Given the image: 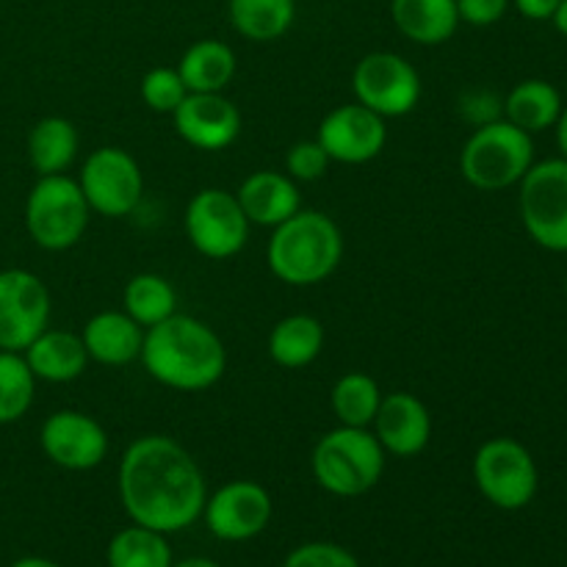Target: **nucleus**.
Returning a JSON list of instances; mask_svg holds the SVG:
<instances>
[{
    "mask_svg": "<svg viewBox=\"0 0 567 567\" xmlns=\"http://www.w3.org/2000/svg\"><path fill=\"white\" fill-rule=\"evenodd\" d=\"M138 92H142L144 105H147L150 111H155V114H175L177 105L186 100L188 89L186 83H183L177 66L175 70H172V66H155V70H150L147 75L142 78Z\"/></svg>",
    "mask_w": 567,
    "mask_h": 567,
    "instance_id": "nucleus-31",
    "label": "nucleus"
},
{
    "mask_svg": "<svg viewBox=\"0 0 567 567\" xmlns=\"http://www.w3.org/2000/svg\"><path fill=\"white\" fill-rule=\"evenodd\" d=\"M316 482L338 498L365 496L385 474V449L371 430L338 426L319 437L310 457Z\"/></svg>",
    "mask_w": 567,
    "mask_h": 567,
    "instance_id": "nucleus-4",
    "label": "nucleus"
},
{
    "mask_svg": "<svg viewBox=\"0 0 567 567\" xmlns=\"http://www.w3.org/2000/svg\"><path fill=\"white\" fill-rule=\"evenodd\" d=\"M282 567H360V563L338 543H305L288 554Z\"/></svg>",
    "mask_w": 567,
    "mask_h": 567,
    "instance_id": "nucleus-33",
    "label": "nucleus"
},
{
    "mask_svg": "<svg viewBox=\"0 0 567 567\" xmlns=\"http://www.w3.org/2000/svg\"><path fill=\"white\" fill-rule=\"evenodd\" d=\"M382 391L377 380H371L363 371H349L341 380L332 385L330 404L341 426H360V430H371L374 415L380 410Z\"/></svg>",
    "mask_w": 567,
    "mask_h": 567,
    "instance_id": "nucleus-28",
    "label": "nucleus"
},
{
    "mask_svg": "<svg viewBox=\"0 0 567 567\" xmlns=\"http://www.w3.org/2000/svg\"><path fill=\"white\" fill-rule=\"evenodd\" d=\"M330 155L319 144V138H305L297 142L286 155V175L297 183H313L321 181L330 169Z\"/></svg>",
    "mask_w": 567,
    "mask_h": 567,
    "instance_id": "nucleus-32",
    "label": "nucleus"
},
{
    "mask_svg": "<svg viewBox=\"0 0 567 567\" xmlns=\"http://www.w3.org/2000/svg\"><path fill=\"white\" fill-rule=\"evenodd\" d=\"M238 61L230 44L219 39H199L183 53L177 72L188 92H225L236 78Z\"/></svg>",
    "mask_w": 567,
    "mask_h": 567,
    "instance_id": "nucleus-23",
    "label": "nucleus"
},
{
    "mask_svg": "<svg viewBox=\"0 0 567 567\" xmlns=\"http://www.w3.org/2000/svg\"><path fill=\"white\" fill-rule=\"evenodd\" d=\"M236 199L244 214H247L249 225L271 227V230L286 219H291L297 210H302L297 181L275 169L252 172L249 177H244Z\"/></svg>",
    "mask_w": 567,
    "mask_h": 567,
    "instance_id": "nucleus-18",
    "label": "nucleus"
},
{
    "mask_svg": "<svg viewBox=\"0 0 567 567\" xmlns=\"http://www.w3.org/2000/svg\"><path fill=\"white\" fill-rule=\"evenodd\" d=\"M460 114L476 127L491 125V122L504 120V100L487 89H474L460 97Z\"/></svg>",
    "mask_w": 567,
    "mask_h": 567,
    "instance_id": "nucleus-34",
    "label": "nucleus"
},
{
    "mask_svg": "<svg viewBox=\"0 0 567 567\" xmlns=\"http://www.w3.org/2000/svg\"><path fill=\"white\" fill-rule=\"evenodd\" d=\"M474 482L482 496L498 509H524L535 502L540 471L529 449L515 437H491L474 454Z\"/></svg>",
    "mask_w": 567,
    "mask_h": 567,
    "instance_id": "nucleus-7",
    "label": "nucleus"
},
{
    "mask_svg": "<svg viewBox=\"0 0 567 567\" xmlns=\"http://www.w3.org/2000/svg\"><path fill=\"white\" fill-rule=\"evenodd\" d=\"M343 258V233L321 210H297L271 230L266 260L271 275L286 286H319Z\"/></svg>",
    "mask_w": 567,
    "mask_h": 567,
    "instance_id": "nucleus-3",
    "label": "nucleus"
},
{
    "mask_svg": "<svg viewBox=\"0 0 567 567\" xmlns=\"http://www.w3.org/2000/svg\"><path fill=\"white\" fill-rule=\"evenodd\" d=\"M172 120L183 142L205 153L230 147L241 133V111L221 92H188Z\"/></svg>",
    "mask_w": 567,
    "mask_h": 567,
    "instance_id": "nucleus-16",
    "label": "nucleus"
},
{
    "mask_svg": "<svg viewBox=\"0 0 567 567\" xmlns=\"http://www.w3.org/2000/svg\"><path fill=\"white\" fill-rule=\"evenodd\" d=\"M554 131H557L559 153H563V158H567V103L563 105V111H559V120L557 125H554Z\"/></svg>",
    "mask_w": 567,
    "mask_h": 567,
    "instance_id": "nucleus-37",
    "label": "nucleus"
},
{
    "mask_svg": "<svg viewBox=\"0 0 567 567\" xmlns=\"http://www.w3.org/2000/svg\"><path fill=\"white\" fill-rule=\"evenodd\" d=\"M391 17L402 37L424 48L449 42L460 28L457 0H391Z\"/></svg>",
    "mask_w": 567,
    "mask_h": 567,
    "instance_id": "nucleus-21",
    "label": "nucleus"
},
{
    "mask_svg": "<svg viewBox=\"0 0 567 567\" xmlns=\"http://www.w3.org/2000/svg\"><path fill=\"white\" fill-rule=\"evenodd\" d=\"M559 0H515V9L526 17V20H551L557 11Z\"/></svg>",
    "mask_w": 567,
    "mask_h": 567,
    "instance_id": "nucleus-36",
    "label": "nucleus"
},
{
    "mask_svg": "<svg viewBox=\"0 0 567 567\" xmlns=\"http://www.w3.org/2000/svg\"><path fill=\"white\" fill-rule=\"evenodd\" d=\"M321 349H324V327L316 316H286L269 332V354L282 369H305L319 358Z\"/></svg>",
    "mask_w": 567,
    "mask_h": 567,
    "instance_id": "nucleus-24",
    "label": "nucleus"
},
{
    "mask_svg": "<svg viewBox=\"0 0 567 567\" xmlns=\"http://www.w3.org/2000/svg\"><path fill=\"white\" fill-rule=\"evenodd\" d=\"M116 487L127 518L161 535L188 529L208 498L197 460L166 435H142L125 449Z\"/></svg>",
    "mask_w": 567,
    "mask_h": 567,
    "instance_id": "nucleus-1",
    "label": "nucleus"
},
{
    "mask_svg": "<svg viewBox=\"0 0 567 567\" xmlns=\"http://www.w3.org/2000/svg\"><path fill=\"white\" fill-rule=\"evenodd\" d=\"M22 358L31 365L37 380L55 382V385L78 380L89 365V354L81 336L70 330H44L42 336L33 338Z\"/></svg>",
    "mask_w": 567,
    "mask_h": 567,
    "instance_id": "nucleus-20",
    "label": "nucleus"
},
{
    "mask_svg": "<svg viewBox=\"0 0 567 567\" xmlns=\"http://www.w3.org/2000/svg\"><path fill=\"white\" fill-rule=\"evenodd\" d=\"M81 341L94 363L127 365L142 354L144 327H138L125 310H103L86 321Z\"/></svg>",
    "mask_w": 567,
    "mask_h": 567,
    "instance_id": "nucleus-19",
    "label": "nucleus"
},
{
    "mask_svg": "<svg viewBox=\"0 0 567 567\" xmlns=\"http://www.w3.org/2000/svg\"><path fill=\"white\" fill-rule=\"evenodd\" d=\"M78 158V131L64 116H44L28 133V161L39 177L64 175Z\"/></svg>",
    "mask_w": 567,
    "mask_h": 567,
    "instance_id": "nucleus-25",
    "label": "nucleus"
},
{
    "mask_svg": "<svg viewBox=\"0 0 567 567\" xmlns=\"http://www.w3.org/2000/svg\"><path fill=\"white\" fill-rule=\"evenodd\" d=\"M89 208L109 219H122L133 214L142 203L144 175L127 150L97 147L86 155L78 177Z\"/></svg>",
    "mask_w": 567,
    "mask_h": 567,
    "instance_id": "nucleus-10",
    "label": "nucleus"
},
{
    "mask_svg": "<svg viewBox=\"0 0 567 567\" xmlns=\"http://www.w3.org/2000/svg\"><path fill=\"white\" fill-rule=\"evenodd\" d=\"M230 25L249 42H275L297 17V0H230Z\"/></svg>",
    "mask_w": 567,
    "mask_h": 567,
    "instance_id": "nucleus-26",
    "label": "nucleus"
},
{
    "mask_svg": "<svg viewBox=\"0 0 567 567\" xmlns=\"http://www.w3.org/2000/svg\"><path fill=\"white\" fill-rule=\"evenodd\" d=\"M105 559L109 567H172V548L166 535L133 524L111 537Z\"/></svg>",
    "mask_w": 567,
    "mask_h": 567,
    "instance_id": "nucleus-29",
    "label": "nucleus"
},
{
    "mask_svg": "<svg viewBox=\"0 0 567 567\" xmlns=\"http://www.w3.org/2000/svg\"><path fill=\"white\" fill-rule=\"evenodd\" d=\"M371 432L382 443L385 454L393 457H415L432 441V415L419 396L396 391L382 396Z\"/></svg>",
    "mask_w": 567,
    "mask_h": 567,
    "instance_id": "nucleus-17",
    "label": "nucleus"
},
{
    "mask_svg": "<svg viewBox=\"0 0 567 567\" xmlns=\"http://www.w3.org/2000/svg\"><path fill=\"white\" fill-rule=\"evenodd\" d=\"M37 377L22 352H0V424H14L31 410Z\"/></svg>",
    "mask_w": 567,
    "mask_h": 567,
    "instance_id": "nucleus-30",
    "label": "nucleus"
},
{
    "mask_svg": "<svg viewBox=\"0 0 567 567\" xmlns=\"http://www.w3.org/2000/svg\"><path fill=\"white\" fill-rule=\"evenodd\" d=\"M42 452L50 463L66 471H92L109 454V435L103 424L81 410H55L39 432Z\"/></svg>",
    "mask_w": 567,
    "mask_h": 567,
    "instance_id": "nucleus-14",
    "label": "nucleus"
},
{
    "mask_svg": "<svg viewBox=\"0 0 567 567\" xmlns=\"http://www.w3.org/2000/svg\"><path fill=\"white\" fill-rule=\"evenodd\" d=\"M316 138L324 147V153L330 155V161L358 166L369 164L385 150L388 127L385 120L365 109V105L347 103L332 109L321 120Z\"/></svg>",
    "mask_w": 567,
    "mask_h": 567,
    "instance_id": "nucleus-15",
    "label": "nucleus"
},
{
    "mask_svg": "<svg viewBox=\"0 0 567 567\" xmlns=\"http://www.w3.org/2000/svg\"><path fill=\"white\" fill-rule=\"evenodd\" d=\"M563 105L565 100L554 83L543 78H526L515 83L513 92L504 97V120L535 136L557 125Z\"/></svg>",
    "mask_w": 567,
    "mask_h": 567,
    "instance_id": "nucleus-22",
    "label": "nucleus"
},
{
    "mask_svg": "<svg viewBox=\"0 0 567 567\" xmlns=\"http://www.w3.org/2000/svg\"><path fill=\"white\" fill-rule=\"evenodd\" d=\"M565 299H567V277H565Z\"/></svg>",
    "mask_w": 567,
    "mask_h": 567,
    "instance_id": "nucleus-41",
    "label": "nucleus"
},
{
    "mask_svg": "<svg viewBox=\"0 0 567 567\" xmlns=\"http://www.w3.org/2000/svg\"><path fill=\"white\" fill-rule=\"evenodd\" d=\"M186 238L203 258L227 260L249 241V219L236 194L225 188H203L188 203L183 216Z\"/></svg>",
    "mask_w": 567,
    "mask_h": 567,
    "instance_id": "nucleus-9",
    "label": "nucleus"
},
{
    "mask_svg": "<svg viewBox=\"0 0 567 567\" xmlns=\"http://www.w3.org/2000/svg\"><path fill=\"white\" fill-rule=\"evenodd\" d=\"M172 567H221V565H216L214 559L208 557H188V559H181V563H172Z\"/></svg>",
    "mask_w": 567,
    "mask_h": 567,
    "instance_id": "nucleus-40",
    "label": "nucleus"
},
{
    "mask_svg": "<svg viewBox=\"0 0 567 567\" xmlns=\"http://www.w3.org/2000/svg\"><path fill=\"white\" fill-rule=\"evenodd\" d=\"M352 92L360 105L380 114L382 120H396L415 111L421 100V75L404 55L377 50L363 55L352 72Z\"/></svg>",
    "mask_w": 567,
    "mask_h": 567,
    "instance_id": "nucleus-11",
    "label": "nucleus"
},
{
    "mask_svg": "<svg viewBox=\"0 0 567 567\" xmlns=\"http://www.w3.org/2000/svg\"><path fill=\"white\" fill-rule=\"evenodd\" d=\"M89 208L78 181L66 175H44L33 183L25 199V230L33 244L48 252L75 247L89 227Z\"/></svg>",
    "mask_w": 567,
    "mask_h": 567,
    "instance_id": "nucleus-6",
    "label": "nucleus"
},
{
    "mask_svg": "<svg viewBox=\"0 0 567 567\" xmlns=\"http://www.w3.org/2000/svg\"><path fill=\"white\" fill-rule=\"evenodd\" d=\"M275 504L266 487L258 482L238 480L221 485L214 496L205 498L203 518L214 537L225 543H244L258 537L269 526Z\"/></svg>",
    "mask_w": 567,
    "mask_h": 567,
    "instance_id": "nucleus-13",
    "label": "nucleus"
},
{
    "mask_svg": "<svg viewBox=\"0 0 567 567\" xmlns=\"http://www.w3.org/2000/svg\"><path fill=\"white\" fill-rule=\"evenodd\" d=\"M122 310L138 327L150 330V327L161 324L172 313H177V293L166 277L153 275V271H142V275L131 277V282L125 286Z\"/></svg>",
    "mask_w": 567,
    "mask_h": 567,
    "instance_id": "nucleus-27",
    "label": "nucleus"
},
{
    "mask_svg": "<svg viewBox=\"0 0 567 567\" xmlns=\"http://www.w3.org/2000/svg\"><path fill=\"white\" fill-rule=\"evenodd\" d=\"M551 22H554V28L563 33V37H567V0H559V6H557V11H554Z\"/></svg>",
    "mask_w": 567,
    "mask_h": 567,
    "instance_id": "nucleus-38",
    "label": "nucleus"
},
{
    "mask_svg": "<svg viewBox=\"0 0 567 567\" xmlns=\"http://www.w3.org/2000/svg\"><path fill=\"white\" fill-rule=\"evenodd\" d=\"M509 9V0H457L460 22H468L474 28L496 25Z\"/></svg>",
    "mask_w": 567,
    "mask_h": 567,
    "instance_id": "nucleus-35",
    "label": "nucleus"
},
{
    "mask_svg": "<svg viewBox=\"0 0 567 567\" xmlns=\"http://www.w3.org/2000/svg\"><path fill=\"white\" fill-rule=\"evenodd\" d=\"M11 567H61V565L53 563V559H44V557H22V559H17Z\"/></svg>",
    "mask_w": 567,
    "mask_h": 567,
    "instance_id": "nucleus-39",
    "label": "nucleus"
},
{
    "mask_svg": "<svg viewBox=\"0 0 567 567\" xmlns=\"http://www.w3.org/2000/svg\"><path fill=\"white\" fill-rule=\"evenodd\" d=\"M48 321V286L28 269L0 271V352H25Z\"/></svg>",
    "mask_w": 567,
    "mask_h": 567,
    "instance_id": "nucleus-12",
    "label": "nucleus"
},
{
    "mask_svg": "<svg viewBox=\"0 0 567 567\" xmlns=\"http://www.w3.org/2000/svg\"><path fill=\"white\" fill-rule=\"evenodd\" d=\"M138 360L147 374L172 391H208L227 369V349L205 321L172 313L161 324L144 330Z\"/></svg>",
    "mask_w": 567,
    "mask_h": 567,
    "instance_id": "nucleus-2",
    "label": "nucleus"
},
{
    "mask_svg": "<svg viewBox=\"0 0 567 567\" xmlns=\"http://www.w3.org/2000/svg\"><path fill=\"white\" fill-rule=\"evenodd\" d=\"M535 164V142L513 122L496 120L476 127L460 153V172L480 192L518 186Z\"/></svg>",
    "mask_w": 567,
    "mask_h": 567,
    "instance_id": "nucleus-5",
    "label": "nucleus"
},
{
    "mask_svg": "<svg viewBox=\"0 0 567 567\" xmlns=\"http://www.w3.org/2000/svg\"><path fill=\"white\" fill-rule=\"evenodd\" d=\"M520 186V219L537 247L567 252V158L532 164Z\"/></svg>",
    "mask_w": 567,
    "mask_h": 567,
    "instance_id": "nucleus-8",
    "label": "nucleus"
}]
</instances>
